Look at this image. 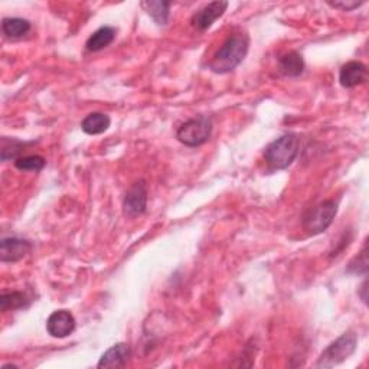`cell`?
I'll use <instances>...</instances> for the list:
<instances>
[{"label":"cell","mask_w":369,"mask_h":369,"mask_svg":"<svg viewBox=\"0 0 369 369\" xmlns=\"http://www.w3.org/2000/svg\"><path fill=\"white\" fill-rule=\"evenodd\" d=\"M32 250L29 241L22 238H4L0 242V260L2 263H16L23 260Z\"/></svg>","instance_id":"ba28073f"},{"label":"cell","mask_w":369,"mask_h":369,"mask_svg":"<svg viewBox=\"0 0 369 369\" xmlns=\"http://www.w3.org/2000/svg\"><path fill=\"white\" fill-rule=\"evenodd\" d=\"M132 351L127 343H117L103 354L98 361V368H123L130 361Z\"/></svg>","instance_id":"8fae6325"},{"label":"cell","mask_w":369,"mask_h":369,"mask_svg":"<svg viewBox=\"0 0 369 369\" xmlns=\"http://www.w3.org/2000/svg\"><path fill=\"white\" fill-rule=\"evenodd\" d=\"M337 214V204L335 201H325L307 209L303 215V228L310 235L325 232L333 223Z\"/></svg>","instance_id":"277c9868"},{"label":"cell","mask_w":369,"mask_h":369,"mask_svg":"<svg viewBox=\"0 0 369 369\" xmlns=\"http://www.w3.org/2000/svg\"><path fill=\"white\" fill-rule=\"evenodd\" d=\"M358 335L354 330H348L340 335L335 342L321 354L317 359V368H332L343 361H347L356 349Z\"/></svg>","instance_id":"3957f363"},{"label":"cell","mask_w":369,"mask_h":369,"mask_svg":"<svg viewBox=\"0 0 369 369\" xmlns=\"http://www.w3.org/2000/svg\"><path fill=\"white\" fill-rule=\"evenodd\" d=\"M250 49V38L247 34H232L214 55L209 68L216 74L234 71L247 57Z\"/></svg>","instance_id":"6da1fadb"},{"label":"cell","mask_w":369,"mask_h":369,"mask_svg":"<svg viewBox=\"0 0 369 369\" xmlns=\"http://www.w3.org/2000/svg\"><path fill=\"white\" fill-rule=\"evenodd\" d=\"M228 8V2H212L196 12L192 16L193 28L198 31H207L212 27V23L225 13Z\"/></svg>","instance_id":"9c48e42d"},{"label":"cell","mask_w":369,"mask_h":369,"mask_svg":"<svg viewBox=\"0 0 369 369\" xmlns=\"http://www.w3.org/2000/svg\"><path fill=\"white\" fill-rule=\"evenodd\" d=\"M299 147L298 136L286 133L265 147L264 159L273 169H287L298 158Z\"/></svg>","instance_id":"7a4b0ae2"},{"label":"cell","mask_w":369,"mask_h":369,"mask_svg":"<svg viewBox=\"0 0 369 369\" xmlns=\"http://www.w3.org/2000/svg\"><path fill=\"white\" fill-rule=\"evenodd\" d=\"M170 6H172L170 2H160V0H156V2H143L141 4V8L147 11V13L153 18V20L159 25V27L167 23Z\"/></svg>","instance_id":"e0dca14e"},{"label":"cell","mask_w":369,"mask_h":369,"mask_svg":"<svg viewBox=\"0 0 369 369\" xmlns=\"http://www.w3.org/2000/svg\"><path fill=\"white\" fill-rule=\"evenodd\" d=\"M368 78V68L359 61H349L340 68L339 83L345 88H354L363 84Z\"/></svg>","instance_id":"30bf717a"},{"label":"cell","mask_w":369,"mask_h":369,"mask_svg":"<svg viewBox=\"0 0 369 369\" xmlns=\"http://www.w3.org/2000/svg\"><path fill=\"white\" fill-rule=\"evenodd\" d=\"M147 207V186L144 181H139L130 186L126 193L123 211L129 218H136L146 211Z\"/></svg>","instance_id":"8992f818"},{"label":"cell","mask_w":369,"mask_h":369,"mask_svg":"<svg viewBox=\"0 0 369 369\" xmlns=\"http://www.w3.org/2000/svg\"><path fill=\"white\" fill-rule=\"evenodd\" d=\"M116 38V29L111 27H102L97 29L87 41L85 46L91 53H98L102 49L107 48Z\"/></svg>","instance_id":"5bb4252c"},{"label":"cell","mask_w":369,"mask_h":369,"mask_svg":"<svg viewBox=\"0 0 369 369\" xmlns=\"http://www.w3.org/2000/svg\"><path fill=\"white\" fill-rule=\"evenodd\" d=\"M279 69L286 77H299L305 69L303 57L299 53H288L279 61Z\"/></svg>","instance_id":"4fadbf2b"},{"label":"cell","mask_w":369,"mask_h":369,"mask_svg":"<svg viewBox=\"0 0 369 369\" xmlns=\"http://www.w3.org/2000/svg\"><path fill=\"white\" fill-rule=\"evenodd\" d=\"M28 306H29L28 298L20 291L4 293L2 296H0V309H2V312L18 310V309H23Z\"/></svg>","instance_id":"2e32d148"},{"label":"cell","mask_w":369,"mask_h":369,"mask_svg":"<svg viewBox=\"0 0 369 369\" xmlns=\"http://www.w3.org/2000/svg\"><path fill=\"white\" fill-rule=\"evenodd\" d=\"M110 123H111V120L107 114L91 113L83 120L81 129L84 133H87L90 136H95V134H102V133L107 132L110 127Z\"/></svg>","instance_id":"7c38bea8"},{"label":"cell","mask_w":369,"mask_h":369,"mask_svg":"<svg viewBox=\"0 0 369 369\" xmlns=\"http://www.w3.org/2000/svg\"><path fill=\"white\" fill-rule=\"evenodd\" d=\"M46 165L45 158L38 156V155H31V156H22L15 160V166L19 170L25 172H41Z\"/></svg>","instance_id":"ac0fdd59"},{"label":"cell","mask_w":369,"mask_h":369,"mask_svg":"<svg viewBox=\"0 0 369 369\" xmlns=\"http://www.w3.org/2000/svg\"><path fill=\"white\" fill-rule=\"evenodd\" d=\"M211 134L212 121L208 117H196L183 123L178 129L176 139L188 147H198L207 143Z\"/></svg>","instance_id":"5b68a950"},{"label":"cell","mask_w":369,"mask_h":369,"mask_svg":"<svg viewBox=\"0 0 369 369\" xmlns=\"http://www.w3.org/2000/svg\"><path fill=\"white\" fill-rule=\"evenodd\" d=\"M31 22L22 18H5L2 20V31L9 38H20L31 31Z\"/></svg>","instance_id":"9a60e30c"},{"label":"cell","mask_w":369,"mask_h":369,"mask_svg":"<svg viewBox=\"0 0 369 369\" xmlns=\"http://www.w3.org/2000/svg\"><path fill=\"white\" fill-rule=\"evenodd\" d=\"M347 272L352 273V274H366V272H368V249H366V245L363 247V250L358 254V257H355L349 263Z\"/></svg>","instance_id":"d6986e66"},{"label":"cell","mask_w":369,"mask_h":369,"mask_svg":"<svg viewBox=\"0 0 369 369\" xmlns=\"http://www.w3.org/2000/svg\"><path fill=\"white\" fill-rule=\"evenodd\" d=\"M328 5L335 8V9L349 12V11H354V9L359 8L361 5H363V2H354V0H352V2H345V0H343V2H329Z\"/></svg>","instance_id":"ffe728a7"},{"label":"cell","mask_w":369,"mask_h":369,"mask_svg":"<svg viewBox=\"0 0 369 369\" xmlns=\"http://www.w3.org/2000/svg\"><path fill=\"white\" fill-rule=\"evenodd\" d=\"M366 286H368V281L365 280L363 284H362V287H361V291H359V296L362 298V300H363L365 305L368 303V298H366V290H368V288H366Z\"/></svg>","instance_id":"44dd1931"},{"label":"cell","mask_w":369,"mask_h":369,"mask_svg":"<svg viewBox=\"0 0 369 369\" xmlns=\"http://www.w3.org/2000/svg\"><path fill=\"white\" fill-rule=\"evenodd\" d=\"M46 330L53 337L64 339L76 330V319L68 310H57L48 317Z\"/></svg>","instance_id":"52a82bcc"}]
</instances>
